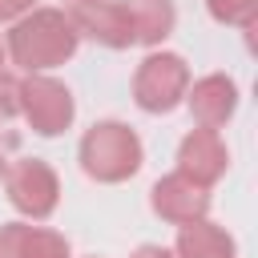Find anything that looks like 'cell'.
Listing matches in <instances>:
<instances>
[{
    "instance_id": "obj_5",
    "label": "cell",
    "mask_w": 258,
    "mask_h": 258,
    "mask_svg": "<svg viewBox=\"0 0 258 258\" xmlns=\"http://www.w3.org/2000/svg\"><path fill=\"white\" fill-rule=\"evenodd\" d=\"M4 189H8V202L32 222H44L60 202V177L40 157H20L4 165Z\"/></svg>"
},
{
    "instance_id": "obj_4",
    "label": "cell",
    "mask_w": 258,
    "mask_h": 258,
    "mask_svg": "<svg viewBox=\"0 0 258 258\" xmlns=\"http://www.w3.org/2000/svg\"><path fill=\"white\" fill-rule=\"evenodd\" d=\"M189 89V64L177 52H149L133 73V101L145 113H173L185 101Z\"/></svg>"
},
{
    "instance_id": "obj_18",
    "label": "cell",
    "mask_w": 258,
    "mask_h": 258,
    "mask_svg": "<svg viewBox=\"0 0 258 258\" xmlns=\"http://www.w3.org/2000/svg\"><path fill=\"white\" fill-rule=\"evenodd\" d=\"M0 173H4V157H0Z\"/></svg>"
},
{
    "instance_id": "obj_7",
    "label": "cell",
    "mask_w": 258,
    "mask_h": 258,
    "mask_svg": "<svg viewBox=\"0 0 258 258\" xmlns=\"http://www.w3.org/2000/svg\"><path fill=\"white\" fill-rule=\"evenodd\" d=\"M149 206H153L157 218H165V222H173V226H181V222H198V218L210 214V189L198 185V181H189L185 173L173 169V173H165V177L153 181V189H149Z\"/></svg>"
},
{
    "instance_id": "obj_15",
    "label": "cell",
    "mask_w": 258,
    "mask_h": 258,
    "mask_svg": "<svg viewBox=\"0 0 258 258\" xmlns=\"http://www.w3.org/2000/svg\"><path fill=\"white\" fill-rule=\"evenodd\" d=\"M32 4L36 0H0V20H16V16L32 12Z\"/></svg>"
},
{
    "instance_id": "obj_11",
    "label": "cell",
    "mask_w": 258,
    "mask_h": 258,
    "mask_svg": "<svg viewBox=\"0 0 258 258\" xmlns=\"http://www.w3.org/2000/svg\"><path fill=\"white\" fill-rule=\"evenodd\" d=\"M173 258H238V246L218 222L198 218V222H181Z\"/></svg>"
},
{
    "instance_id": "obj_9",
    "label": "cell",
    "mask_w": 258,
    "mask_h": 258,
    "mask_svg": "<svg viewBox=\"0 0 258 258\" xmlns=\"http://www.w3.org/2000/svg\"><path fill=\"white\" fill-rule=\"evenodd\" d=\"M185 105L202 129H222L238 109V85L226 73H206L185 89Z\"/></svg>"
},
{
    "instance_id": "obj_1",
    "label": "cell",
    "mask_w": 258,
    "mask_h": 258,
    "mask_svg": "<svg viewBox=\"0 0 258 258\" xmlns=\"http://www.w3.org/2000/svg\"><path fill=\"white\" fill-rule=\"evenodd\" d=\"M77 44H81V32L60 8H32L8 32L12 64H20L24 73H44L52 64H64L77 52Z\"/></svg>"
},
{
    "instance_id": "obj_14",
    "label": "cell",
    "mask_w": 258,
    "mask_h": 258,
    "mask_svg": "<svg viewBox=\"0 0 258 258\" xmlns=\"http://www.w3.org/2000/svg\"><path fill=\"white\" fill-rule=\"evenodd\" d=\"M16 113H20V105H16V77L0 69V121H8Z\"/></svg>"
},
{
    "instance_id": "obj_16",
    "label": "cell",
    "mask_w": 258,
    "mask_h": 258,
    "mask_svg": "<svg viewBox=\"0 0 258 258\" xmlns=\"http://www.w3.org/2000/svg\"><path fill=\"white\" fill-rule=\"evenodd\" d=\"M129 258H173V254H169L165 246H153V242H145V246H137Z\"/></svg>"
},
{
    "instance_id": "obj_12",
    "label": "cell",
    "mask_w": 258,
    "mask_h": 258,
    "mask_svg": "<svg viewBox=\"0 0 258 258\" xmlns=\"http://www.w3.org/2000/svg\"><path fill=\"white\" fill-rule=\"evenodd\" d=\"M133 16V28H137V44H149L157 48L173 24H177V12H173V0H121Z\"/></svg>"
},
{
    "instance_id": "obj_10",
    "label": "cell",
    "mask_w": 258,
    "mask_h": 258,
    "mask_svg": "<svg viewBox=\"0 0 258 258\" xmlns=\"http://www.w3.org/2000/svg\"><path fill=\"white\" fill-rule=\"evenodd\" d=\"M0 258H69V238L28 222L0 226Z\"/></svg>"
},
{
    "instance_id": "obj_19",
    "label": "cell",
    "mask_w": 258,
    "mask_h": 258,
    "mask_svg": "<svg viewBox=\"0 0 258 258\" xmlns=\"http://www.w3.org/2000/svg\"><path fill=\"white\" fill-rule=\"evenodd\" d=\"M89 258H97V254H89Z\"/></svg>"
},
{
    "instance_id": "obj_3",
    "label": "cell",
    "mask_w": 258,
    "mask_h": 258,
    "mask_svg": "<svg viewBox=\"0 0 258 258\" xmlns=\"http://www.w3.org/2000/svg\"><path fill=\"white\" fill-rule=\"evenodd\" d=\"M16 105H20L24 121L32 125V133H40V137L64 133L77 117V101H73L69 85L48 73H24L16 81Z\"/></svg>"
},
{
    "instance_id": "obj_17",
    "label": "cell",
    "mask_w": 258,
    "mask_h": 258,
    "mask_svg": "<svg viewBox=\"0 0 258 258\" xmlns=\"http://www.w3.org/2000/svg\"><path fill=\"white\" fill-rule=\"evenodd\" d=\"M0 64H4V48H0Z\"/></svg>"
},
{
    "instance_id": "obj_6",
    "label": "cell",
    "mask_w": 258,
    "mask_h": 258,
    "mask_svg": "<svg viewBox=\"0 0 258 258\" xmlns=\"http://www.w3.org/2000/svg\"><path fill=\"white\" fill-rule=\"evenodd\" d=\"M69 20L77 24V32L93 36L105 48H129V44H137L133 16H129V8L121 0H73Z\"/></svg>"
},
{
    "instance_id": "obj_2",
    "label": "cell",
    "mask_w": 258,
    "mask_h": 258,
    "mask_svg": "<svg viewBox=\"0 0 258 258\" xmlns=\"http://www.w3.org/2000/svg\"><path fill=\"white\" fill-rule=\"evenodd\" d=\"M141 161H145V145L125 121H97L81 137V169L93 181L105 185L129 181L141 169Z\"/></svg>"
},
{
    "instance_id": "obj_8",
    "label": "cell",
    "mask_w": 258,
    "mask_h": 258,
    "mask_svg": "<svg viewBox=\"0 0 258 258\" xmlns=\"http://www.w3.org/2000/svg\"><path fill=\"white\" fill-rule=\"evenodd\" d=\"M226 165H230V149L218 137V129H202L198 125V129H189L181 137V145H177V173H185L189 181L210 189L226 173Z\"/></svg>"
},
{
    "instance_id": "obj_13",
    "label": "cell",
    "mask_w": 258,
    "mask_h": 258,
    "mask_svg": "<svg viewBox=\"0 0 258 258\" xmlns=\"http://www.w3.org/2000/svg\"><path fill=\"white\" fill-rule=\"evenodd\" d=\"M206 4L218 24H242V28L258 24V0H206Z\"/></svg>"
}]
</instances>
